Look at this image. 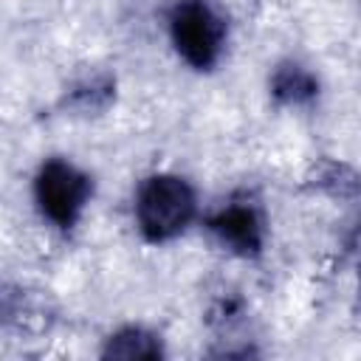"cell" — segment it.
I'll use <instances>...</instances> for the list:
<instances>
[{
    "label": "cell",
    "instance_id": "6da1fadb",
    "mask_svg": "<svg viewBox=\"0 0 361 361\" xmlns=\"http://www.w3.org/2000/svg\"><path fill=\"white\" fill-rule=\"evenodd\" d=\"M195 214V195L183 178L155 175L138 189L135 217L149 240H169L180 234Z\"/></svg>",
    "mask_w": 361,
    "mask_h": 361
},
{
    "label": "cell",
    "instance_id": "7a4b0ae2",
    "mask_svg": "<svg viewBox=\"0 0 361 361\" xmlns=\"http://www.w3.org/2000/svg\"><path fill=\"white\" fill-rule=\"evenodd\" d=\"M169 31L178 54L195 68H212L223 51V17L206 0H180L172 8Z\"/></svg>",
    "mask_w": 361,
    "mask_h": 361
},
{
    "label": "cell",
    "instance_id": "3957f363",
    "mask_svg": "<svg viewBox=\"0 0 361 361\" xmlns=\"http://www.w3.org/2000/svg\"><path fill=\"white\" fill-rule=\"evenodd\" d=\"M90 195V180L65 161H48L37 175V203L56 226H73Z\"/></svg>",
    "mask_w": 361,
    "mask_h": 361
},
{
    "label": "cell",
    "instance_id": "277c9868",
    "mask_svg": "<svg viewBox=\"0 0 361 361\" xmlns=\"http://www.w3.org/2000/svg\"><path fill=\"white\" fill-rule=\"evenodd\" d=\"M212 228L220 234L223 243H228L231 248H237L243 254H254L262 245V223L251 206L237 203V206L223 209L212 220Z\"/></svg>",
    "mask_w": 361,
    "mask_h": 361
},
{
    "label": "cell",
    "instance_id": "5b68a950",
    "mask_svg": "<svg viewBox=\"0 0 361 361\" xmlns=\"http://www.w3.org/2000/svg\"><path fill=\"white\" fill-rule=\"evenodd\" d=\"M158 353H161L158 341L141 330H124L107 344V355H118V358H155Z\"/></svg>",
    "mask_w": 361,
    "mask_h": 361
},
{
    "label": "cell",
    "instance_id": "8992f818",
    "mask_svg": "<svg viewBox=\"0 0 361 361\" xmlns=\"http://www.w3.org/2000/svg\"><path fill=\"white\" fill-rule=\"evenodd\" d=\"M276 93L279 96H288V99H302L307 93H313V82L299 71H285L282 76H276Z\"/></svg>",
    "mask_w": 361,
    "mask_h": 361
}]
</instances>
